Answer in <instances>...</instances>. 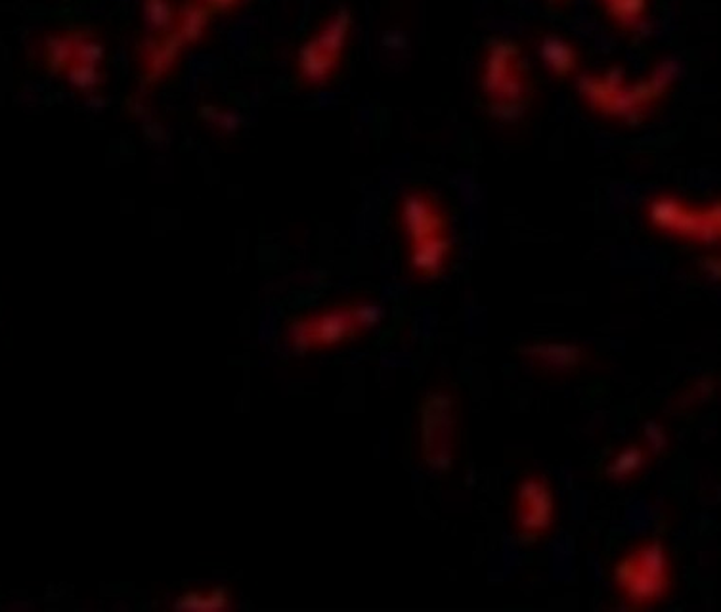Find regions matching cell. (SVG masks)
I'll return each instance as SVG.
<instances>
[{
    "label": "cell",
    "mask_w": 721,
    "mask_h": 612,
    "mask_svg": "<svg viewBox=\"0 0 721 612\" xmlns=\"http://www.w3.org/2000/svg\"><path fill=\"white\" fill-rule=\"evenodd\" d=\"M675 71H677L675 61L664 60L652 71L651 76L641 83L626 86L624 71L611 69L603 76H582L578 86L583 98L588 99L595 109L636 122L643 117L652 102L667 91V86L675 79Z\"/></svg>",
    "instance_id": "cell-1"
},
{
    "label": "cell",
    "mask_w": 721,
    "mask_h": 612,
    "mask_svg": "<svg viewBox=\"0 0 721 612\" xmlns=\"http://www.w3.org/2000/svg\"><path fill=\"white\" fill-rule=\"evenodd\" d=\"M483 89L492 114L515 121L529 106V79L521 63V48L513 40L496 38L484 58Z\"/></svg>",
    "instance_id": "cell-2"
},
{
    "label": "cell",
    "mask_w": 721,
    "mask_h": 612,
    "mask_svg": "<svg viewBox=\"0 0 721 612\" xmlns=\"http://www.w3.org/2000/svg\"><path fill=\"white\" fill-rule=\"evenodd\" d=\"M672 566L660 542H647L622 558L614 568V580L631 607L660 603L670 591Z\"/></svg>",
    "instance_id": "cell-3"
},
{
    "label": "cell",
    "mask_w": 721,
    "mask_h": 612,
    "mask_svg": "<svg viewBox=\"0 0 721 612\" xmlns=\"http://www.w3.org/2000/svg\"><path fill=\"white\" fill-rule=\"evenodd\" d=\"M379 316V306L371 303L331 308L293 323L289 341L297 351H312L345 343L351 337L376 326Z\"/></svg>",
    "instance_id": "cell-4"
},
{
    "label": "cell",
    "mask_w": 721,
    "mask_h": 612,
    "mask_svg": "<svg viewBox=\"0 0 721 612\" xmlns=\"http://www.w3.org/2000/svg\"><path fill=\"white\" fill-rule=\"evenodd\" d=\"M647 216L654 228L667 236L682 237L695 244L713 245L720 242L721 209L690 207L674 196H659L647 205Z\"/></svg>",
    "instance_id": "cell-5"
},
{
    "label": "cell",
    "mask_w": 721,
    "mask_h": 612,
    "mask_svg": "<svg viewBox=\"0 0 721 612\" xmlns=\"http://www.w3.org/2000/svg\"><path fill=\"white\" fill-rule=\"evenodd\" d=\"M456 435V398L446 389L433 390L422 405V458L430 471H446L450 467Z\"/></svg>",
    "instance_id": "cell-6"
},
{
    "label": "cell",
    "mask_w": 721,
    "mask_h": 612,
    "mask_svg": "<svg viewBox=\"0 0 721 612\" xmlns=\"http://www.w3.org/2000/svg\"><path fill=\"white\" fill-rule=\"evenodd\" d=\"M351 30V14L341 10L326 23L318 37L312 38L300 54V71L308 83H323L335 71Z\"/></svg>",
    "instance_id": "cell-7"
},
{
    "label": "cell",
    "mask_w": 721,
    "mask_h": 612,
    "mask_svg": "<svg viewBox=\"0 0 721 612\" xmlns=\"http://www.w3.org/2000/svg\"><path fill=\"white\" fill-rule=\"evenodd\" d=\"M517 530L524 538L544 536L555 522V497L544 474H529L517 490L515 504Z\"/></svg>",
    "instance_id": "cell-8"
},
{
    "label": "cell",
    "mask_w": 721,
    "mask_h": 612,
    "mask_svg": "<svg viewBox=\"0 0 721 612\" xmlns=\"http://www.w3.org/2000/svg\"><path fill=\"white\" fill-rule=\"evenodd\" d=\"M400 222L410 245L422 244L433 237L446 236V216L437 199L425 191H407L400 201Z\"/></svg>",
    "instance_id": "cell-9"
},
{
    "label": "cell",
    "mask_w": 721,
    "mask_h": 612,
    "mask_svg": "<svg viewBox=\"0 0 721 612\" xmlns=\"http://www.w3.org/2000/svg\"><path fill=\"white\" fill-rule=\"evenodd\" d=\"M524 356L552 374H567L583 362V351L576 344L542 343L524 349Z\"/></svg>",
    "instance_id": "cell-10"
},
{
    "label": "cell",
    "mask_w": 721,
    "mask_h": 612,
    "mask_svg": "<svg viewBox=\"0 0 721 612\" xmlns=\"http://www.w3.org/2000/svg\"><path fill=\"white\" fill-rule=\"evenodd\" d=\"M452 252L450 236L433 237L422 244L410 245V264L419 278H437L442 274Z\"/></svg>",
    "instance_id": "cell-11"
},
{
    "label": "cell",
    "mask_w": 721,
    "mask_h": 612,
    "mask_svg": "<svg viewBox=\"0 0 721 612\" xmlns=\"http://www.w3.org/2000/svg\"><path fill=\"white\" fill-rule=\"evenodd\" d=\"M540 56L545 68L555 76L572 75L580 63L578 50L559 35H544L540 38Z\"/></svg>",
    "instance_id": "cell-12"
},
{
    "label": "cell",
    "mask_w": 721,
    "mask_h": 612,
    "mask_svg": "<svg viewBox=\"0 0 721 612\" xmlns=\"http://www.w3.org/2000/svg\"><path fill=\"white\" fill-rule=\"evenodd\" d=\"M647 463H649V450L634 444L614 456L613 461L606 466L605 473L613 481H629L641 473Z\"/></svg>",
    "instance_id": "cell-13"
},
{
    "label": "cell",
    "mask_w": 721,
    "mask_h": 612,
    "mask_svg": "<svg viewBox=\"0 0 721 612\" xmlns=\"http://www.w3.org/2000/svg\"><path fill=\"white\" fill-rule=\"evenodd\" d=\"M605 7L608 15L624 30H643L649 0H608Z\"/></svg>",
    "instance_id": "cell-14"
},
{
    "label": "cell",
    "mask_w": 721,
    "mask_h": 612,
    "mask_svg": "<svg viewBox=\"0 0 721 612\" xmlns=\"http://www.w3.org/2000/svg\"><path fill=\"white\" fill-rule=\"evenodd\" d=\"M549 2H552L553 7H567L570 0H549Z\"/></svg>",
    "instance_id": "cell-15"
},
{
    "label": "cell",
    "mask_w": 721,
    "mask_h": 612,
    "mask_svg": "<svg viewBox=\"0 0 721 612\" xmlns=\"http://www.w3.org/2000/svg\"><path fill=\"white\" fill-rule=\"evenodd\" d=\"M603 2H608V0H603Z\"/></svg>",
    "instance_id": "cell-16"
}]
</instances>
